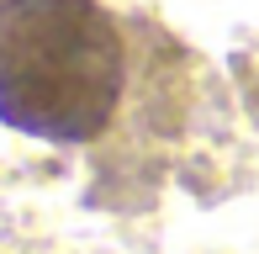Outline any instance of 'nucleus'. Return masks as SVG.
Listing matches in <instances>:
<instances>
[{"mask_svg":"<svg viewBox=\"0 0 259 254\" xmlns=\"http://www.w3.org/2000/svg\"><path fill=\"white\" fill-rule=\"evenodd\" d=\"M133 85V43L101 0H0V122L42 143H96Z\"/></svg>","mask_w":259,"mask_h":254,"instance_id":"nucleus-1","label":"nucleus"}]
</instances>
